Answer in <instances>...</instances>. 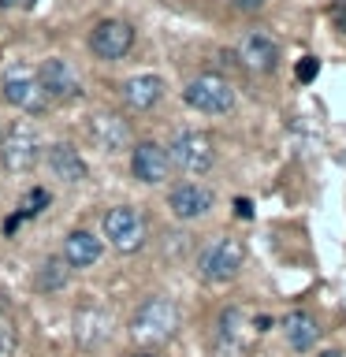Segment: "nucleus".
I'll return each mask as SVG.
<instances>
[{
  "label": "nucleus",
  "instance_id": "nucleus-1",
  "mask_svg": "<svg viewBox=\"0 0 346 357\" xmlns=\"http://www.w3.org/2000/svg\"><path fill=\"white\" fill-rule=\"evenodd\" d=\"M175 331H179V309H175V301L164 298V294L145 298L130 317V335H134V342H142V346H160V342L172 339Z\"/></svg>",
  "mask_w": 346,
  "mask_h": 357
},
{
  "label": "nucleus",
  "instance_id": "nucleus-2",
  "mask_svg": "<svg viewBox=\"0 0 346 357\" xmlns=\"http://www.w3.org/2000/svg\"><path fill=\"white\" fill-rule=\"evenodd\" d=\"M253 317L242 305H231L216 317V339H212V357H250L253 342Z\"/></svg>",
  "mask_w": 346,
  "mask_h": 357
},
{
  "label": "nucleus",
  "instance_id": "nucleus-3",
  "mask_svg": "<svg viewBox=\"0 0 346 357\" xmlns=\"http://www.w3.org/2000/svg\"><path fill=\"white\" fill-rule=\"evenodd\" d=\"M183 100L194 112H205V116H227V112L234 108V86L227 82V78L205 71V75L190 78V82L183 86Z\"/></svg>",
  "mask_w": 346,
  "mask_h": 357
},
{
  "label": "nucleus",
  "instance_id": "nucleus-4",
  "mask_svg": "<svg viewBox=\"0 0 346 357\" xmlns=\"http://www.w3.org/2000/svg\"><path fill=\"white\" fill-rule=\"evenodd\" d=\"M242 261H246V245L239 238H216L201 250L197 275L205 279V283H231V279L242 272Z\"/></svg>",
  "mask_w": 346,
  "mask_h": 357
},
{
  "label": "nucleus",
  "instance_id": "nucleus-5",
  "mask_svg": "<svg viewBox=\"0 0 346 357\" xmlns=\"http://www.w3.org/2000/svg\"><path fill=\"white\" fill-rule=\"evenodd\" d=\"M105 238L112 250L119 253H138L145 238H149V227H145V216L134 205H116L105 212Z\"/></svg>",
  "mask_w": 346,
  "mask_h": 357
},
{
  "label": "nucleus",
  "instance_id": "nucleus-6",
  "mask_svg": "<svg viewBox=\"0 0 346 357\" xmlns=\"http://www.w3.org/2000/svg\"><path fill=\"white\" fill-rule=\"evenodd\" d=\"M167 156H172V167L186 175H205L216 164V149H212V138L201 130H179L172 145H167Z\"/></svg>",
  "mask_w": 346,
  "mask_h": 357
},
{
  "label": "nucleus",
  "instance_id": "nucleus-7",
  "mask_svg": "<svg viewBox=\"0 0 346 357\" xmlns=\"http://www.w3.org/2000/svg\"><path fill=\"white\" fill-rule=\"evenodd\" d=\"M38 160H41V134L27 127V123L11 127L4 142H0V167L11 175H27L38 167Z\"/></svg>",
  "mask_w": 346,
  "mask_h": 357
},
{
  "label": "nucleus",
  "instance_id": "nucleus-8",
  "mask_svg": "<svg viewBox=\"0 0 346 357\" xmlns=\"http://www.w3.org/2000/svg\"><path fill=\"white\" fill-rule=\"evenodd\" d=\"M0 89H4V100L8 105H15L22 112H45L49 108V97H45V89L38 82V71H27V67H11V71L4 75V82H0Z\"/></svg>",
  "mask_w": 346,
  "mask_h": 357
},
{
  "label": "nucleus",
  "instance_id": "nucleus-9",
  "mask_svg": "<svg viewBox=\"0 0 346 357\" xmlns=\"http://www.w3.org/2000/svg\"><path fill=\"white\" fill-rule=\"evenodd\" d=\"M130 175L145 186H160L172 175V156H167L164 145L156 142H138L130 149Z\"/></svg>",
  "mask_w": 346,
  "mask_h": 357
},
{
  "label": "nucleus",
  "instance_id": "nucleus-10",
  "mask_svg": "<svg viewBox=\"0 0 346 357\" xmlns=\"http://www.w3.org/2000/svg\"><path fill=\"white\" fill-rule=\"evenodd\" d=\"M130 45H134V30L123 19H105L89 33V49H93L97 60H123L130 52Z\"/></svg>",
  "mask_w": 346,
  "mask_h": 357
},
{
  "label": "nucleus",
  "instance_id": "nucleus-11",
  "mask_svg": "<svg viewBox=\"0 0 346 357\" xmlns=\"http://www.w3.org/2000/svg\"><path fill=\"white\" fill-rule=\"evenodd\" d=\"M38 82H41V89H45V97H49V100H75L78 93H82V82H78L75 67L67 60H60V56L41 60Z\"/></svg>",
  "mask_w": 346,
  "mask_h": 357
},
{
  "label": "nucleus",
  "instance_id": "nucleus-12",
  "mask_svg": "<svg viewBox=\"0 0 346 357\" xmlns=\"http://www.w3.org/2000/svg\"><path fill=\"white\" fill-rule=\"evenodd\" d=\"M212 190L201 186V183H179L172 186V194H167V208H172L175 220H201L205 212L212 208Z\"/></svg>",
  "mask_w": 346,
  "mask_h": 357
},
{
  "label": "nucleus",
  "instance_id": "nucleus-13",
  "mask_svg": "<svg viewBox=\"0 0 346 357\" xmlns=\"http://www.w3.org/2000/svg\"><path fill=\"white\" fill-rule=\"evenodd\" d=\"M239 60H242L246 71L268 75V71H276V63H279V45L268 38L264 30H250L239 45Z\"/></svg>",
  "mask_w": 346,
  "mask_h": 357
},
{
  "label": "nucleus",
  "instance_id": "nucleus-14",
  "mask_svg": "<svg viewBox=\"0 0 346 357\" xmlns=\"http://www.w3.org/2000/svg\"><path fill=\"white\" fill-rule=\"evenodd\" d=\"M89 138H93L97 149H105V153H123L130 145V127H127V119L123 116H112V112H100V116L89 119Z\"/></svg>",
  "mask_w": 346,
  "mask_h": 357
},
{
  "label": "nucleus",
  "instance_id": "nucleus-15",
  "mask_svg": "<svg viewBox=\"0 0 346 357\" xmlns=\"http://www.w3.org/2000/svg\"><path fill=\"white\" fill-rule=\"evenodd\" d=\"M45 164H49V172L56 175V178H63V183H86V175H89V167H86V160L78 156V149L75 145H67V142H56V145H49L45 149Z\"/></svg>",
  "mask_w": 346,
  "mask_h": 357
},
{
  "label": "nucleus",
  "instance_id": "nucleus-16",
  "mask_svg": "<svg viewBox=\"0 0 346 357\" xmlns=\"http://www.w3.org/2000/svg\"><path fill=\"white\" fill-rule=\"evenodd\" d=\"M119 97H123V105H127L130 112H149L160 105V97H164V82L156 75H134L123 82L119 89Z\"/></svg>",
  "mask_w": 346,
  "mask_h": 357
},
{
  "label": "nucleus",
  "instance_id": "nucleus-17",
  "mask_svg": "<svg viewBox=\"0 0 346 357\" xmlns=\"http://www.w3.org/2000/svg\"><path fill=\"white\" fill-rule=\"evenodd\" d=\"M100 250H105V245H100V238L93 231H71L63 238V261H67V268H93L97 261H100Z\"/></svg>",
  "mask_w": 346,
  "mask_h": 357
},
{
  "label": "nucleus",
  "instance_id": "nucleus-18",
  "mask_svg": "<svg viewBox=\"0 0 346 357\" xmlns=\"http://www.w3.org/2000/svg\"><path fill=\"white\" fill-rule=\"evenodd\" d=\"M283 335H287V346L290 350H298V354H309L313 346H317L320 339V324L313 312H287V320H283Z\"/></svg>",
  "mask_w": 346,
  "mask_h": 357
},
{
  "label": "nucleus",
  "instance_id": "nucleus-19",
  "mask_svg": "<svg viewBox=\"0 0 346 357\" xmlns=\"http://www.w3.org/2000/svg\"><path fill=\"white\" fill-rule=\"evenodd\" d=\"M67 279H71L67 261L63 257H49V261L33 272V290H38V294H60V290L67 287Z\"/></svg>",
  "mask_w": 346,
  "mask_h": 357
},
{
  "label": "nucleus",
  "instance_id": "nucleus-20",
  "mask_svg": "<svg viewBox=\"0 0 346 357\" xmlns=\"http://www.w3.org/2000/svg\"><path fill=\"white\" fill-rule=\"evenodd\" d=\"M78 342L82 346H97V342H105L108 339V328H112V320H108V312H100V309H78Z\"/></svg>",
  "mask_w": 346,
  "mask_h": 357
},
{
  "label": "nucleus",
  "instance_id": "nucleus-21",
  "mask_svg": "<svg viewBox=\"0 0 346 357\" xmlns=\"http://www.w3.org/2000/svg\"><path fill=\"white\" fill-rule=\"evenodd\" d=\"M49 190L45 186H33V190H27V194H22V201H19V216L22 220H30V216H38V212H45L49 208Z\"/></svg>",
  "mask_w": 346,
  "mask_h": 357
},
{
  "label": "nucleus",
  "instance_id": "nucleus-22",
  "mask_svg": "<svg viewBox=\"0 0 346 357\" xmlns=\"http://www.w3.org/2000/svg\"><path fill=\"white\" fill-rule=\"evenodd\" d=\"M15 324H11V317H4L0 312V357H11L15 354Z\"/></svg>",
  "mask_w": 346,
  "mask_h": 357
},
{
  "label": "nucleus",
  "instance_id": "nucleus-23",
  "mask_svg": "<svg viewBox=\"0 0 346 357\" xmlns=\"http://www.w3.org/2000/svg\"><path fill=\"white\" fill-rule=\"evenodd\" d=\"M317 71H320V63L313 60V56H301L298 67H294V78H298L301 86H306V82H313V78H317Z\"/></svg>",
  "mask_w": 346,
  "mask_h": 357
},
{
  "label": "nucleus",
  "instance_id": "nucleus-24",
  "mask_svg": "<svg viewBox=\"0 0 346 357\" xmlns=\"http://www.w3.org/2000/svg\"><path fill=\"white\" fill-rule=\"evenodd\" d=\"M234 216H239V220H250V216H253V205H250L246 197H239V201H234Z\"/></svg>",
  "mask_w": 346,
  "mask_h": 357
},
{
  "label": "nucleus",
  "instance_id": "nucleus-25",
  "mask_svg": "<svg viewBox=\"0 0 346 357\" xmlns=\"http://www.w3.org/2000/svg\"><path fill=\"white\" fill-rule=\"evenodd\" d=\"M268 328H272V317H264V312H261V317H253V331H257V335L268 331Z\"/></svg>",
  "mask_w": 346,
  "mask_h": 357
},
{
  "label": "nucleus",
  "instance_id": "nucleus-26",
  "mask_svg": "<svg viewBox=\"0 0 346 357\" xmlns=\"http://www.w3.org/2000/svg\"><path fill=\"white\" fill-rule=\"evenodd\" d=\"M41 4V0H0V8H33Z\"/></svg>",
  "mask_w": 346,
  "mask_h": 357
},
{
  "label": "nucleus",
  "instance_id": "nucleus-27",
  "mask_svg": "<svg viewBox=\"0 0 346 357\" xmlns=\"http://www.w3.org/2000/svg\"><path fill=\"white\" fill-rule=\"evenodd\" d=\"M234 4H239V8H246V11H250V8H261V4H264V0H234Z\"/></svg>",
  "mask_w": 346,
  "mask_h": 357
},
{
  "label": "nucleus",
  "instance_id": "nucleus-28",
  "mask_svg": "<svg viewBox=\"0 0 346 357\" xmlns=\"http://www.w3.org/2000/svg\"><path fill=\"white\" fill-rule=\"evenodd\" d=\"M320 357H346V354H339V350H324Z\"/></svg>",
  "mask_w": 346,
  "mask_h": 357
},
{
  "label": "nucleus",
  "instance_id": "nucleus-29",
  "mask_svg": "<svg viewBox=\"0 0 346 357\" xmlns=\"http://www.w3.org/2000/svg\"><path fill=\"white\" fill-rule=\"evenodd\" d=\"M130 357H156V354H149V350H142V354H130Z\"/></svg>",
  "mask_w": 346,
  "mask_h": 357
}]
</instances>
